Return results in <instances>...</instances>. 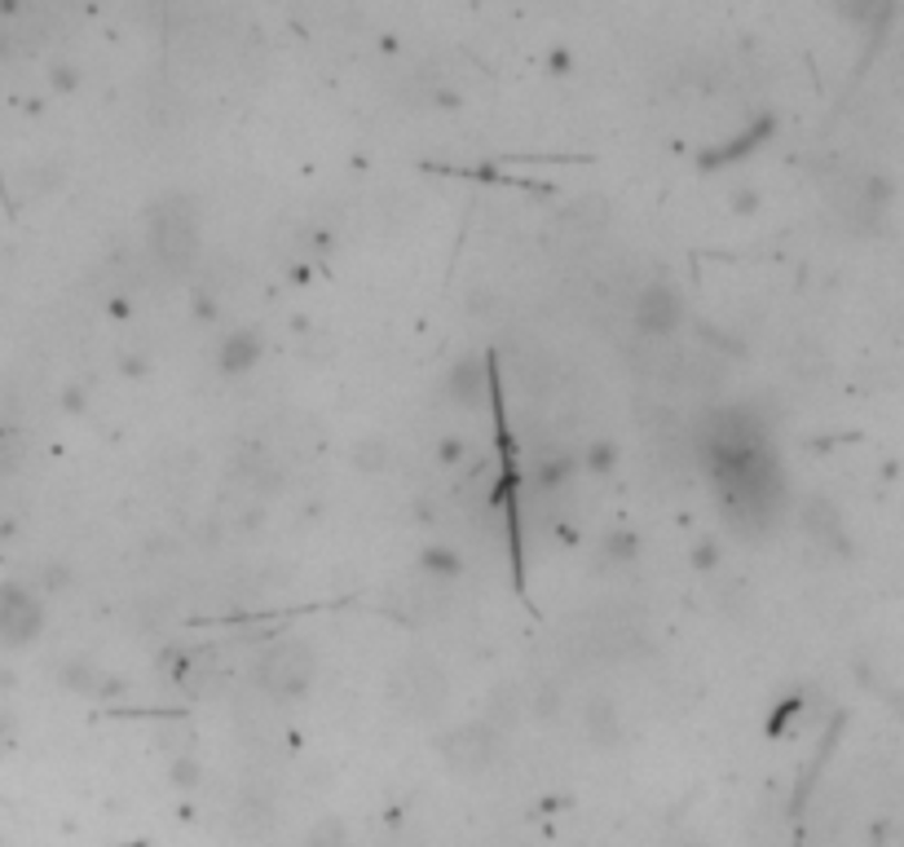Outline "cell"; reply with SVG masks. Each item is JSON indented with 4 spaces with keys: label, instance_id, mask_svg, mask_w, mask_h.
Instances as JSON below:
<instances>
[{
    "label": "cell",
    "instance_id": "obj_9",
    "mask_svg": "<svg viewBox=\"0 0 904 847\" xmlns=\"http://www.w3.org/2000/svg\"><path fill=\"white\" fill-rule=\"evenodd\" d=\"M261 358H265L261 332L238 327V332H229L226 341H222V349H217V371H222V375H247Z\"/></svg>",
    "mask_w": 904,
    "mask_h": 847
},
{
    "label": "cell",
    "instance_id": "obj_2",
    "mask_svg": "<svg viewBox=\"0 0 904 847\" xmlns=\"http://www.w3.org/2000/svg\"><path fill=\"white\" fill-rule=\"evenodd\" d=\"M314 649L305 640H274L261 649L256 658V685L269 693V698H301L309 685H314Z\"/></svg>",
    "mask_w": 904,
    "mask_h": 847
},
{
    "label": "cell",
    "instance_id": "obj_14",
    "mask_svg": "<svg viewBox=\"0 0 904 847\" xmlns=\"http://www.w3.org/2000/svg\"><path fill=\"white\" fill-rule=\"evenodd\" d=\"M618 464H622V446H618L613 437H596V442L578 455V469H587L591 477H609V473H618Z\"/></svg>",
    "mask_w": 904,
    "mask_h": 847
},
{
    "label": "cell",
    "instance_id": "obj_18",
    "mask_svg": "<svg viewBox=\"0 0 904 847\" xmlns=\"http://www.w3.org/2000/svg\"><path fill=\"white\" fill-rule=\"evenodd\" d=\"M733 213H741V217H750L755 208H759V190H750V186H741V190H733Z\"/></svg>",
    "mask_w": 904,
    "mask_h": 847
},
{
    "label": "cell",
    "instance_id": "obj_20",
    "mask_svg": "<svg viewBox=\"0 0 904 847\" xmlns=\"http://www.w3.org/2000/svg\"><path fill=\"white\" fill-rule=\"evenodd\" d=\"M132 847H141V844H132Z\"/></svg>",
    "mask_w": 904,
    "mask_h": 847
},
{
    "label": "cell",
    "instance_id": "obj_11",
    "mask_svg": "<svg viewBox=\"0 0 904 847\" xmlns=\"http://www.w3.org/2000/svg\"><path fill=\"white\" fill-rule=\"evenodd\" d=\"M582 728H587V737H591L596 746H613L618 732H622V716H618V707H613L609 698H587V707H582Z\"/></svg>",
    "mask_w": 904,
    "mask_h": 847
},
{
    "label": "cell",
    "instance_id": "obj_15",
    "mask_svg": "<svg viewBox=\"0 0 904 847\" xmlns=\"http://www.w3.org/2000/svg\"><path fill=\"white\" fill-rule=\"evenodd\" d=\"M384 464H389V442H384V437H362V442L353 446V469L380 473Z\"/></svg>",
    "mask_w": 904,
    "mask_h": 847
},
{
    "label": "cell",
    "instance_id": "obj_10",
    "mask_svg": "<svg viewBox=\"0 0 904 847\" xmlns=\"http://www.w3.org/2000/svg\"><path fill=\"white\" fill-rule=\"evenodd\" d=\"M573 473H578V460L569 455L566 446H548V451H539L534 464H530V482H534V490H543V494L566 490Z\"/></svg>",
    "mask_w": 904,
    "mask_h": 847
},
{
    "label": "cell",
    "instance_id": "obj_8",
    "mask_svg": "<svg viewBox=\"0 0 904 847\" xmlns=\"http://www.w3.org/2000/svg\"><path fill=\"white\" fill-rule=\"evenodd\" d=\"M442 388H446V397H451L454 406H463V411L485 406V393H490V363H485L481 354H463V358H454L451 371H446V380H442Z\"/></svg>",
    "mask_w": 904,
    "mask_h": 847
},
{
    "label": "cell",
    "instance_id": "obj_4",
    "mask_svg": "<svg viewBox=\"0 0 904 847\" xmlns=\"http://www.w3.org/2000/svg\"><path fill=\"white\" fill-rule=\"evenodd\" d=\"M631 323H636V332H640V336H654V341L671 336L679 323H684V296H679L667 278L645 283V287L636 292Z\"/></svg>",
    "mask_w": 904,
    "mask_h": 847
},
{
    "label": "cell",
    "instance_id": "obj_16",
    "mask_svg": "<svg viewBox=\"0 0 904 847\" xmlns=\"http://www.w3.org/2000/svg\"><path fill=\"white\" fill-rule=\"evenodd\" d=\"M168 777H173L177 790H195V786L204 781V764H199L195 755H177L173 768H168Z\"/></svg>",
    "mask_w": 904,
    "mask_h": 847
},
{
    "label": "cell",
    "instance_id": "obj_13",
    "mask_svg": "<svg viewBox=\"0 0 904 847\" xmlns=\"http://www.w3.org/2000/svg\"><path fill=\"white\" fill-rule=\"evenodd\" d=\"M636 557H640V539H636V530H627V525L605 530V539H600V565H605V570L636 565Z\"/></svg>",
    "mask_w": 904,
    "mask_h": 847
},
{
    "label": "cell",
    "instance_id": "obj_17",
    "mask_svg": "<svg viewBox=\"0 0 904 847\" xmlns=\"http://www.w3.org/2000/svg\"><path fill=\"white\" fill-rule=\"evenodd\" d=\"M692 565H697V570H715V565H719V543H715V539H701V543L692 548Z\"/></svg>",
    "mask_w": 904,
    "mask_h": 847
},
{
    "label": "cell",
    "instance_id": "obj_3",
    "mask_svg": "<svg viewBox=\"0 0 904 847\" xmlns=\"http://www.w3.org/2000/svg\"><path fill=\"white\" fill-rule=\"evenodd\" d=\"M451 685H446V671L433 662V658H406L397 671H393V702L402 711H415V716H433L442 702H446Z\"/></svg>",
    "mask_w": 904,
    "mask_h": 847
},
{
    "label": "cell",
    "instance_id": "obj_7",
    "mask_svg": "<svg viewBox=\"0 0 904 847\" xmlns=\"http://www.w3.org/2000/svg\"><path fill=\"white\" fill-rule=\"evenodd\" d=\"M798 521H803V534H807L816 548L838 552V557H847V552H852V543H847V525H843V512H838V503H834V499H825V494L803 499Z\"/></svg>",
    "mask_w": 904,
    "mask_h": 847
},
{
    "label": "cell",
    "instance_id": "obj_12",
    "mask_svg": "<svg viewBox=\"0 0 904 847\" xmlns=\"http://www.w3.org/2000/svg\"><path fill=\"white\" fill-rule=\"evenodd\" d=\"M459 570H463V557L451 543H424L420 548V574L429 583H451V579H459Z\"/></svg>",
    "mask_w": 904,
    "mask_h": 847
},
{
    "label": "cell",
    "instance_id": "obj_6",
    "mask_svg": "<svg viewBox=\"0 0 904 847\" xmlns=\"http://www.w3.org/2000/svg\"><path fill=\"white\" fill-rule=\"evenodd\" d=\"M40 627H45V605L27 588L18 583L0 588V644H27L40 636Z\"/></svg>",
    "mask_w": 904,
    "mask_h": 847
},
{
    "label": "cell",
    "instance_id": "obj_5",
    "mask_svg": "<svg viewBox=\"0 0 904 847\" xmlns=\"http://www.w3.org/2000/svg\"><path fill=\"white\" fill-rule=\"evenodd\" d=\"M442 755L459 772H481L499 755V728L490 725V720H468V725L451 728L442 737Z\"/></svg>",
    "mask_w": 904,
    "mask_h": 847
},
{
    "label": "cell",
    "instance_id": "obj_19",
    "mask_svg": "<svg viewBox=\"0 0 904 847\" xmlns=\"http://www.w3.org/2000/svg\"><path fill=\"white\" fill-rule=\"evenodd\" d=\"M438 460H442V464H459V460H463V442H459V437H442V442H438Z\"/></svg>",
    "mask_w": 904,
    "mask_h": 847
},
{
    "label": "cell",
    "instance_id": "obj_1",
    "mask_svg": "<svg viewBox=\"0 0 904 847\" xmlns=\"http://www.w3.org/2000/svg\"><path fill=\"white\" fill-rule=\"evenodd\" d=\"M150 252L168 274H186L199 260V221L190 204L168 199L150 213Z\"/></svg>",
    "mask_w": 904,
    "mask_h": 847
}]
</instances>
